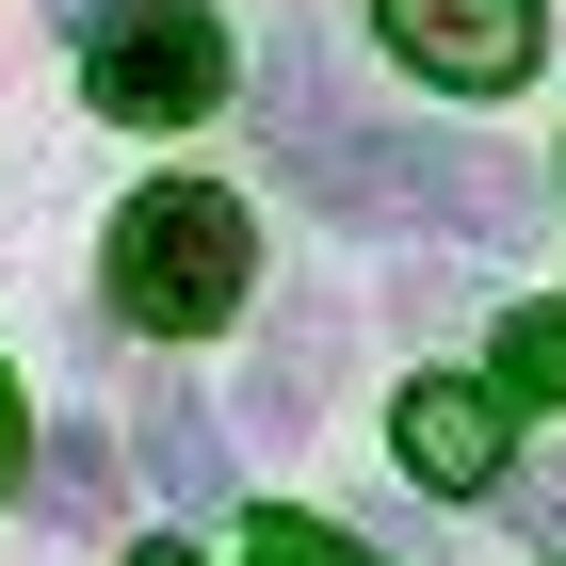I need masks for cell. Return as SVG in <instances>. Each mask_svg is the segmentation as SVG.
Returning <instances> with one entry per match:
<instances>
[{
    "mask_svg": "<svg viewBox=\"0 0 566 566\" xmlns=\"http://www.w3.org/2000/svg\"><path fill=\"white\" fill-rule=\"evenodd\" d=\"M243 292H260V227H243V195H211V178H146L130 211H114V324H146V340H211V324H243Z\"/></svg>",
    "mask_w": 566,
    "mask_h": 566,
    "instance_id": "obj_1",
    "label": "cell"
},
{
    "mask_svg": "<svg viewBox=\"0 0 566 566\" xmlns=\"http://www.w3.org/2000/svg\"><path fill=\"white\" fill-rule=\"evenodd\" d=\"M227 97V17L211 0H114L97 17V114L114 130H195Z\"/></svg>",
    "mask_w": 566,
    "mask_h": 566,
    "instance_id": "obj_2",
    "label": "cell"
},
{
    "mask_svg": "<svg viewBox=\"0 0 566 566\" xmlns=\"http://www.w3.org/2000/svg\"><path fill=\"white\" fill-rule=\"evenodd\" d=\"M373 33H389V65H405V82L502 97V82H534V49H551V0H373Z\"/></svg>",
    "mask_w": 566,
    "mask_h": 566,
    "instance_id": "obj_3",
    "label": "cell"
},
{
    "mask_svg": "<svg viewBox=\"0 0 566 566\" xmlns=\"http://www.w3.org/2000/svg\"><path fill=\"white\" fill-rule=\"evenodd\" d=\"M405 470H421V485H453V502H485V485L518 470V421H502V389H485V373H421V389H405Z\"/></svg>",
    "mask_w": 566,
    "mask_h": 566,
    "instance_id": "obj_4",
    "label": "cell"
},
{
    "mask_svg": "<svg viewBox=\"0 0 566 566\" xmlns=\"http://www.w3.org/2000/svg\"><path fill=\"white\" fill-rule=\"evenodd\" d=\"M146 453H163V485H178V502H227V437L195 421V405H178V389L146 405Z\"/></svg>",
    "mask_w": 566,
    "mask_h": 566,
    "instance_id": "obj_5",
    "label": "cell"
},
{
    "mask_svg": "<svg viewBox=\"0 0 566 566\" xmlns=\"http://www.w3.org/2000/svg\"><path fill=\"white\" fill-rule=\"evenodd\" d=\"M33 485H49V518H114V453H97V421H65L33 453Z\"/></svg>",
    "mask_w": 566,
    "mask_h": 566,
    "instance_id": "obj_6",
    "label": "cell"
},
{
    "mask_svg": "<svg viewBox=\"0 0 566 566\" xmlns=\"http://www.w3.org/2000/svg\"><path fill=\"white\" fill-rule=\"evenodd\" d=\"M502 389H551V405H566V292L502 324Z\"/></svg>",
    "mask_w": 566,
    "mask_h": 566,
    "instance_id": "obj_7",
    "label": "cell"
},
{
    "mask_svg": "<svg viewBox=\"0 0 566 566\" xmlns=\"http://www.w3.org/2000/svg\"><path fill=\"white\" fill-rule=\"evenodd\" d=\"M243 566H373V551H340L324 518H260V534H243Z\"/></svg>",
    "mask_w": 566,
    "mask_h": 566,
    "instance_id": "obj_8",
    "label": "cell"
},
{
    "mask_svg": "<svg viewBox=\"0 0 566 566\" xmlns=\"http://www.w3.org/2000/svg\"><path fill=\"white\" fill-rule=\"evenodd\" d=\"M502 485H518V518H534V534L566 551V470H502Z\"/></svg>",
    "mask_w": 566,
    "mask_h": 566,
    "instance_id": "obj_9",
    "label": "cell"
},
{
    "mask_svg": "<svg viewBox=\"0 0 566 566\" xmlns=\"http://www.w3.org/2000/svg\"><path fill=\"white\" fill-rule=\"evenodd\" d=\"M33 470V421H17V373H0V485Z\"/></svg>",
    "mask_w": 566,
    "mask_h": 566,
    "instance_id": "obj_10",
    "label": "cell"
},
{
    "mask_svg": "<svg viewBox=\"0 0 566 566\" xmlns=\"http://www.w3.org/2000/svg\"><path fill=\"white\" fill-rule=\"evenodd\" d=\"M130 566H211V551H130Z\"/></svg>",
    "mask_w": 566,
    "mask_h": 566,
    "instance_id": "obj_11",
    "label": "cell"
}]
</instances>
